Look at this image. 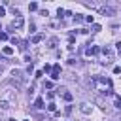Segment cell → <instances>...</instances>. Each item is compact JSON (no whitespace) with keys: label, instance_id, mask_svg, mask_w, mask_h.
Returning a JSON list of instances; mask_svg holds the SVG:
<instances>
[{"label":"cell","instance_id":"6da1fadb","mask_svg":"<svg viewBox=\"0 0 121 121\" xmlns=\"http://www.w3.org/2000/svg\"><path fill=\"white\" fill-rule=\"evenodd\" d=\"M15 102H17L15 91L9 89V87L2 89V93H0V110H9V108L15 106Z\"/></svg>","mask_w":121,"mask_h":121},{"label":"cell","instance_id":"7a4b0ae2","mask_svg":"<svg viewBox=\"0 0 121 121\" xmlns=\"http://www.w3.org/2000/svg\"><path fill=\"white\" fill-rule=\"evenodd\" d=\"M11 81L15 83V87H17V89H19V87H23V85H25V81H26L25 72H21V70H13V72H11Z\"/></svg>","mask_w":121,"mask_h":121},{"label":"cell","instance_id":"3957f363","mask_svg":"<svg viewBox=\"0 0 121 121\" xmlns=\"http://www.w3.org/2000/svg\"><path fill=\"white\" fill-rule=\"evenodd\" d=\"M100 53L104 55V64H110L113 60V49H112V45H104L100 49Z\"/></svg>","mask_w":121,"mask_h":121},{"label":"cell","instance_id":"277c9868","mask_svg":"<svg viewBox=\"0 0 121 121\" xmlns=\"http://www.w3.org/2000/svg\"><path fill=\"white\" fill-rule=\"evenodd\" d=\"M25 25V19L23 17H15L13 21H11V30H15V28H21Z\"/></svg>","mask_w":121,"mask_h":121},{"label":"cell","instance_id":"5b68a950","mask_svg":"<svg viewBox=\"0 0 121 121\" xmlns=\"http://www.w3.org/2000/svg\"><path fill=\"white\" fill-rule=\"evenodd\" d=\"M98 53H100V47H96V45H91V47L85 49V55H87V57H95V55H98Z\"/></svg>","mask_w":121,"mask_h":121},{"label":"cell","instance_id":"8992f818","mask_svg":"<svg viewBox=\"0 0 121 121\" xmlns=\"http://www.w3.org/2000/svg\"><path fill=\"white\" fill-rule=\"evenodd\" d=\"M60 78V64H53L51 68V79H59Z\"/></svg>","mask_w":121,"mask_h":121},{"label":"cell","instance_id":"52a82bcc","mask_svg":"<svg viewBox=\"0 0 121 121\" xmlns=\"http://www.w3.org/2000/svg\"><path fill=\"white\" fill-rule=\"evenodd\" d=\"M98 11H100L102 15H113V13H115V9L110 8V6H102V8H98Z\"/></svg>","mask_w":121,"mask_h":121},{"label":"cell","instance_id":"ba28073f","mask_svg":"<svg viewBox=\"0 0 121 121\" xmlns=\"http://www.w3.org/2000/svg\"><path fill=\"white\" fill-rule=\"evenodd\" d=\"M57 43H59V38H57V36H53V38H49V40H47V47H49V49H55V47H57Z\"/></svg>","mask_w":121,"mask_h":121},{"label":"cell","instance_id":"9c48e42d","mask_svg":"<svg viewBox=\"0 0 121 121\" xmlns=\"http://www.w3.org/2000/svg\"><path fill=\"white\" fill-rule=\"evenodd\" d=\"M34 108H36V110H43V108H45V106H43V98H42V96H40V98H36Z\"/></svg>","mask_w":121,"mask_h":121},{"label":"cell","instance_id":"30bf717a","mask_svg":"<svg viewBox=\"0 0 121 121\" xmlns=\"http://www.w3.org/2000/svg\"><path fill=\"white\" fill-rule=\"evenodd\" d=\"M42 40H43V34H34V36L30 38V42H32V43H40Z\"/></svg>","mask_w":121,"mask_h":121},{"label":"cell","instance_id":"8fae6325","mask_svg":"<svg viewBox=\"0 0 121 121\" xmlns=\"http://www.w3.org/2000/svg\"><path fill=\"white\" fill-rule=\"evenodd\" d=\"M79 110H81V113H85V115H89V113H91V106H89V104H81V106H79Z\"/></svg>","mask_w":121,"mask_h":121},{"label":"cell","instance_id":"7c38bea8","mask_svg":"<svg viewBox=\"0 0 121 121\" xmlns=\"http://www.w3.org/2000/svg\"><path fill=\"white\" fill-rule=\"evenodd\" d=\"M113 106L121 110V96H119V95H115V96H113Z\"/></svg>","mask_w":121,"mask_h":121},{"label":"cell","instance_id":"4fadbf2b","mask_svg":"<svg viewBox=\"0 0 121 121\" xmlns=\"http://www.w3.org/2000/svg\"><path fill=\"white\" fill-rule=\"evenodd\" d=\"M2 53H4V55H8V57H9V55H13V47H9V45H6V47L2 49Z\"/></svg>","mask_w":121,"mask_h":121},{"label":"cell","instance_id":"5bb4252c","mask_svg":"<svg viewBox=\"0 0 121 121\" xmlns=\"http://www.w3.org/2000/svg\"><path fill=\"white\" fill-rule=\"evenodd\" d=\"M62 98H64L66 102H72V98H74V96H72V93H68V91H64V93H62Z\"/></svg>","mask_w":121,"mask_h":121},{"label":"cell","instance_id":"9a60e30c","mask_svg":"<svg viewBox=\"0 0 121 121\" xmlns=\"http://www.w3.org/2000/svg\"><path fill=\"white\" fill-rule=\"evenodd\" d=\"M19 47H21L23 51H26V47H28V42H26V40H21V42H19Z\"/></svg>","mask_w":121,"mask_h":121},{"label":"cell","instance_id":"2e32d148","mask_svg":"<svg viewBox=\"0 0 121 121\" xmlns=\"http://www.w3.org/2000/svg\"><path fill=\"white\" fill-rule=\"evenodd\" d=\"M47 110H49V112H57V104H55V102H49V104H47Z\"/></svg>","mask_w":121,"mask_h":121},{"label":"cell","instance_id":"e0dca14e","mask_svg":"<svg viewBox=\"0 0 121 121\" xmlns=\"http://www.w3.org/2000/svg\"><path fill=\"white\" fill-rule=\"evenodd\" d=\"M28 9H30V11H36V9H38V4H36V2H30V4H28Z\"/></svg>","mask_w":121,"mask_h":121},{"label":"cell","instance_id":"ac0fdd59","mask_svg":"<svg viewBox=\"0 0 121 121\" xmlns=\"http://www.w3.org/2000/svg\"><path fill=\"white\" fill-rule=\"evenodd\" d=\"M51 68H53V66H49V64H45V66H43V70H42V72H43V74H47V72H49V74H51Z\"/></svg>","mask_w":121,"mask_h":121},{"label":"cell","instance_id":"d6986e66","mask_svg":"<svg viewBox=\"0 0 121 121\" xmlns=\"http://www.w3.org/2000/svg\"><path fill=\"white\" fill-rule=\"evenodd\" d=\"M8 40V32H0V42H6Z\"/></svg>","mask_w":121,"mask_h":121},{"label":"cell","instance_id":"ffe728a7","mask_svg":"<svg viewBox=\"0 0 121 121\" xmlns=\"http://www.w3.org/2000/svg\"><path fill=\"white\" fill-rule=\"evenodd\" d=\"M81 21H83L81 15H74V23H81Z\"/></svg>","mask_w":121,"mask_h":121},{"label":"cell","instance_id":"44dd1931","mask_svg":"<svg viewBox=\"0 0 121 121\" xmlns=\"http://www.w3.org/2000/svg\"><path fill=\"white\" fill-rule=\"evenodd\" d=\"M57 15H59V19H60V17L64 15V9H62V8H59V9H57Z\"/></svg>","mask_w":121,"mask_h":121},{"label":"cell","instance_id":"7402d4cb","mask_svg":"<svg viewBox=\"0 0 121 121\" xmlns=\"http://www.w3.org/2000/svg\"><path fill=\"white\" fill-rule=\"evenodd\" d=\"M19 42H21V40H19V38H15V36H13V38H11V43H13V45H19Z\"/></svg>","mask_w":121,"mask_h":121},{"label":"cell","instance_id":"603a6c76","mask_svg":"<svg viewBox=\"0 0 121 121\" xmlns=\"http://www.w3.org/2000/svg\"><path fill=\"white\" fill-rule=\"evenodd\" d=\"M51 87H53L51 81H45V83H43V89H51Z\"/></svg>","mask_w":121,"mask_h":121},{"label":"cell","instance_id":"cb8c5ba5","mask_svg":"<svg viewBox=\"0 0 121 121\" xmlns=\"http://www.w3.org/2000/svg\"><path fill=\"white\" fill-rule=\"evenodd\" d=\"M100 30V25H93V32H98Z\"/></svg>","mask_w":121,"mask_h":121},{"label":"cell","instance_id":"d4e9b609","mask_svg":"<svg viewBox=\"0 0 121 121\" xmlns=\"http://www.w3.org/2000/svg\"><path fill=\"white\" fill-rule=\"evenodd\" d=\"M4 13H6V9H4V8H0V17H2Z\"/></svg>","mask_w":121,"mask_h":121},{"label":"cell","instance_id":"484cf974","mask_svg":"<svg viewBox=\"0 0 121 121\" xmlns=\"http://www.w3.org/2000/svg\"><path fill=\"white\" fill-rule=\"evenodd\" d=\"M2 72H4V66H2V64H0V74H2Z\"/></svg>","mask_w":121,"mask_h":121},{"label":"cell","instance_id":"4316f807","mask_svg":"<svg viewBox=\"0 0 121 121\" xmlns=\"http://www.w3.org/2000/svg\"><path fill=\"white\" fill-rule=\"evenodd\" d=\"M119 53H121V49H119Z\"/></svg>","mask_w":121,"mask_h":121}]
</instances>
